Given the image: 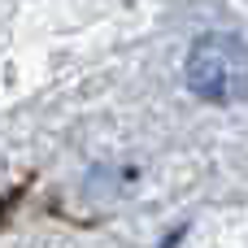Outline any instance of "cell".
Listing matches in <instances>:
<instances>
[{
  "instance_id": "6da1fadb",
  "label": "cell",
  "mask_w": 248,
  "mask_h": 248,
  "mask_svg": "<svg viewBox=\"0 0 248 248\" xmlns=\"http://www.w3.org/2000/svg\"><path fill=\"white\" fill-rule=\"evenodd\" d=\"M187 87L201 100L231 105L248 96V48L235 35H201L187 52Z\"/></svg>"
}]
</instances>
